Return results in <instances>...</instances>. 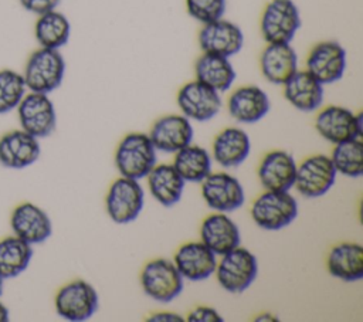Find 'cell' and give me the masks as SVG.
Here are the masks:
<instances>
[{
    "label": "cell",
    "mask_w": 363,
    "mask_h": 322,
    "mask_svg": "<svg viewBox=\"0 0 363 322\" xmlns=\"http://www.w3.org/2000/svg\"><path fill=\"white\" fill-rule=\"evenodd\" d=\"M157 150L150 142L147 133L130 132L119 142L115 150V166L121 176L140 180L156 165Z\"/></svg>",
    "instance_id": "cell-1"
},
{
    "label": "cell",
    "mask_w": 363,
    "mask_h": 322,
    "mask_svg": "<svg viewBox=\"0 0 363 322\" xmlns=\"http://www.w3.org/2000/svg\"><path fill=\"white\" fill-rule=\"evenodd\" d=\"M65 75V60L60 50L40 47L28 57L23 78L27 91L51 94L62 84Z\"/></svg>",
    "instance_id": "cell-2"
},
{
    "label": "cell",
    "mask_w": 363,
    "mask_h": 322,
    "mask_svg": "<svg viewBox=\"0 0 363 322\" xmlns=\"http://www.w3.org/2000/svg\"><path fill=\"white\" fill-rule=\"evenodd\" d=\"M220 257L214 271L220 287L230 294H241L248 289L258 275L257 257L240 245Z\"/></svg>",
    "instance_id": "cell-3"
},
{
    "label": "cell",
    "mask_w": 363,
    "mask_h": 322,
    "mask_svg": "<svg viewBox=\"0 0 363 322\" xmlns=\"http://www.w3.org/2000/svg\"><path fill=\"white\" fill-rule=\"evenodd\" d=\"M140 285L143 292L153 301L169 304L183 292L184 278L172 260L155 258L142 268Z\"/></svg>",
    "instance_id": "cell-4"
},
{
    "label": "cell",
    "mask_w": 363,
    "mask_h": 322,
    "mask_svg": "<svg viewBox=\"0 0 363 322\" xmlns=\"http://www.w3.org/2000/svg\"><path fill=\"white\" fill-rule=\"evenodd\" d=\"M298 216V203L289 191L265 190L251 206V218L264 230L277 231L288 227Z\"/></svg>",
    "instance_id": "cell-5"
},
{
    "label": "cell",
    "mask_w": 363,
    "mask_h": 322,
    "mask_svg": "<svg viewBox=\"0 0 363 322\" xmlns=\"http://www.w3.org/2000/svg\"><path fill=\"white\" fill-rule=\"evenodd\" d=\"M302 20L294 0H269L259 18V31L267 44L291 43Z\"/></svg>",
    "instance_id": "cell-6"
},
{
    "label": "cell",
    "mask_w": 363,
    "mask_h": 322,
    "mask_svg": "<svg viewBox=\"0 0 363 322\" xmlns=\"http://www.w3.org/2000/svg\"><path fill=\"white\" fill-rule=\"evenodd\" d=\"M98 305L96 289L84 279H74L62 285L54 298L57 315L69 322H82L92 318Z\"/></svg>",
    "instance_id": "cell-7"
},
{
    "label": "cell",
    "mask_w": 363,
    "mask_h": 322,
    "mask_svg": "<svg viewBox=\"0 0 363 322\" xmlns=\"http://www.w3.org/2000/svg\"><path fill=\"white\" fill-rule=\"evenodd\" d=\"M145 204V191L139 180L121 176L109 186L105 197V209L116 224H128L138 218Z\"/></svg>",
    "instance_id": "cell-8"
},
{
    "label": "cell",
    "mask_w": 363,
    "mask_h": 322,
    "mask_svg": "<svg viewBox=\"0 0 363 322\" xmlns=\"http://www.w3.org/2000/svg\"><path fill=\"white\" fill-rule=\"evenodd\" d=\"M16 109L20 128L37 139L50 136L57 128V112L48 94L27 91Z\"/></svg>",
    "instance_id": "cell-9"
},
{
    "label": "cell",
    "mask_w": 363,
    "mask_h": 322,
    "mask_svg": "<svg viewBox=\"0 0 363 322\" xmlns=\"http://www.w3.org/2000/svg\"><path fill=\"white\" fill-rule=\"evenodd\" d=\"M336 174V169L329 156L312 155L296 166L294 187L303 197H320L332 189Z\"/></svg>",
    "instance_id": "cell-10"
},
{
    "label": "cell",
    "mask_w": 363,
    "mask_h": 322,
    "mask_svg": "<svg viewBox=\"0 0 363 322\" xmlns=\"http://www.w3.org/2000/svg\"><path fill=\"white\" fill-rule=\"evenodd\" d=\"M305 70L322 85L337 82L346 71V50L333 40L316 43L306 57Z\"/></svg>",
    "instance_id": "cell-11"
},
{
    "label": "cell",
    "mask_w": 363,
    "mask_h": 322,
    "mask_svg": "<svg viewBox=\"0 0 363 322\" xmlns=\"http://www.w3.org/2000/svg\"><path fill=\"white\" fill-rule=\"evenodd\" d=\"M176 101L182 115L196 122H207L221 109L220 92L197 79L186 82L179 89Z\"/></svg>",
    "instance_id": "cell-12"
},
{
    "label": "cell",
    "mask_w": 363,
    "mask_h": 322,
    "mask_svg": "<svg viewBox=\"0 0 363 322\" xmlns=\"http://www.w3.org/2000/svg\"><path fill=\"white\" fill-rule=\"evenodd\" d=\"M362 115L353 113L350 109L339 105H329L323 108L315 121L318 133L333 145L362 138Z\"/></svg>",
    "instance_id": "cell-13"
},
{
    "label": "cell",
    "mask_w": 363,
    "mask_h": 322,
    "mask_svg": "<svg viewBox=\"0 0 363 322\" xmlns=\"http://www.w3.org/2000/svg\"><path fill=\"white\" fill-rule=\"evenodd\" d=\"M197 41L203 52L231 58L241 51L244 45V34L235 23L223 17L203 24Z\"/></svg>",
    "instance_id": "cell-14"
},
{
    "label": "cell",
    "mask_w": 363,
    "mask_h": 322,
    "mask_svg": "<svg viewBox=\"0 0 363 322\" xmlns=\"http://www.w3.org/2000/svg\"><path fill=\"white\" fill-rule=\"evenodd\" d=\"M201 196L211 210L220 213L234 211L245 201L241 183L227 172L210 173L201 182Z\"/></svg>",
    "instance_id": "cell-15"
},
{
    "label": "cell",
    "mask_w": 363,
    "mask_h": 322,
    "mask_svg": "<svg viewBox=\"0 0 363 322\" xmlns=\"http://www.w3.org/2000/svg\"><path fill=\"white\" fill-rule=\"evenodd\" d=\"M10 227L14 235L34 245L44 243L52 234L50 216L31 201L20 203L10 216Z\"/></svg>",
    "instance_id": "cell-16"
},
{
    "label": "cell",
    "mask_w": 363,
    "mask_h": 322,
    "mask_svg": "<svg viewBox=\"0 0 363 322\" xmlns=\"http://www.w3.org/2000/svg\"><path fill=\"white\" fill-rule=\"evenodd\" d=\"M147 136L156 150L176 153L193 142L194 129L184 115L170 113L155 121Z\"/></svg>",
    "instance_id": "cell-17"
},
{
    "label": "cell",
    "mask_w": 363,
    "mask_h": 322,
    "mask_svg": "<svg viewBox=\"0 0 363 322\" xmlns=\"http://www.w3.org/2000/svg\"><path fill=\"white\" fill-rule=\"evenodd\" d=\"M172 261L182 277L193 282L210 278L217 267V255L201 241L180 245Z\"/></svg>",
    "instance_id": "cell-18"
},
{
    "label": "cell",
    "mask_w": 363,
    "mask_h": 322,
    "mask_svg": "<svg viewBox=\"0 0 363 322\" xmlns=\"http://www.w3.org/2000/svg\"><path fill=\"white\" fill-rule=\"evenodd\" d=\"M230 116L240 123H257L271 109L267 92L257 85H242L231 92L227 101Z\"/></svg>",
    "instance_id": "cell-19"
},
{
    "label": "cell",
    "mask_w": 363,
    "mask_h": 322,
    "mask_svg": "<svg viewBox=\"0 0 363 322\" xmlns=\"http://www.w3.org/2000/svg\"><path fill=\"white\" fill-rule=\"evenodd\" d=\"M40 153L38 139L21 128L10 131L0 138V165L4 167H28L38 160Z\"/></svg>",
    "instance_id": "cell-20"
},
{
    "label": "cell",
    "mask_w": 363,
    "mask_h": 322,
    "mask_svg": "<svg viewBox=\"0 0 363 322\" xmlns=\"http://www.w3.org/2000/svg\"><path fill=\"white\" fill-rule=\"evenodd\" d=\"M296 166L294 156L286 150L268 152L258 166L261 186L265 190L289 191L294 187Z\"/></svg>",
    "instance_id": "cell-21"
},
{
    "label": "cell",
    "mask_w": 363,
    "mask_h": 322,
    "mask_svg": "<svg viewBox=\"0 0 363 322\" xmlns=\"http://www.w3.org/2000/svg\"><path fill=\"white\" fill-rule=\"evenodd\" d=\"M262 77L275 85H282L298 68V54L291 43H269L259 55Z\"/></svg>",
    "instance_id": "cell-22"
},
{
    "label": "cell",
    "mask_w": 363,
    "mask_h": 322,
    "mask_svg": "<svg viewBox=\"0 0 363 322\" xmlns=\"http://www.w3.org/2000/svg\"><path fill=\"white\" fill-rule=\"evenodd\" d=\"M285 99L301 112H313L323 102V85L306 70H298L284 84Z\"/></svg>",
    "instance_id": "cell-23"
},
{
    "label": "cell",
    "mask_w": 363,
    "mask_h": 322,
    "mask_svg": "<svg viewBox=\"0 0 363 322\" xmlns=\"http://www.w3.org/2000/svg\"><path fill=\"white\" fill-rule=\"evenodd\" d=\"M200 238L216 255H223L240 245L238 226L225 214L216 211L207 216L200 227Z\"/></svg>",
    "instance_id": "cell-24"
},
{
    "label": "cell",
    "mask_w": 363,
    "mask_h": 322,
    "mask_svg": "<svg viewBox=\"0 0 363 322\" xmlns=\"http://www.w3.org/2000/svg\"><path fill=\"white\" fill-rule=\"evenodd\" d=\"M251 152V140L241 128L230 126L218 132L213 142V159L225 169L238 167Z\"/></svg>",
    "instance_id": "cell-25"
},
{
    "label": "cell",
    "mask_w": 363,
    "mask_h": 322,
    "mask_svg": "<svg viewBox=\"0 0 363 322\" xmlns=\"http://www.w3.org/2000/svg\"><path fill=\"white\" fill-rule=\"evenodd\" d=\"M332 277L343 282H356L363 277V247L359 243H340L332 247L326 260Z\"/></svg>",
    "instance_id": "cell-26"
},
{
    "label": "cell",
    "mask_w": 363,
    "mask_h": 322,
    "mask_svg": "<svg viewBox=\"0 0 363 322\" xmlns=\"http://www.w3.org/2000/svg\"><path fill=\"white\" fill-rule=\"evenodd\" d=\"M196 79L216 89L217 92L228 91L237 77L230 58L216 54L203 52L194 64Z\"/></svg>",
    "instance_id": "cell-27"
},
{
    "label": "cell",
    "mask_w": 363,
    "mask_h": 322,
    "mask_svg": "<svg viewBox=\"0 0 363 322\" xmlns=\"http://www.w3.org/2000/svg\"><path fill=\"white\" fill-rule=\"evenodd\" d=\"M146 179L149 191L159 204L172 207L180 201L186 182L172 165H155Z\"/></svg>",
    "instance_id": "cell-28"
},
{
    "label": "cell",
    "mask_w": 363,
    "mask_h": 322,
    "mask_svg": "<svg viewBox=\"0 0 363 322\" xmlns=\"http://www.w3.org/2000/svg\"><path fill=\"white\" fill-rule=\"evenodd\" d=\"M71 35V23L57 9L40 14L34 24V37L40 47L60 50Z\"/></svg>",
    "instance_id": "cell-29"
},
{
    "label": "cell",
    "mask_w": 363,
    "mask_h": 322,
    "mask_svg": "<svg viewBox=\"0 0 363 322\" xmlns=\"http://www.w3.org/2000/svg\"><path fill=\"white\" fill-rule=\"evenodd\" d=\"M211 155L193 143L177 150L172 163L180 177L190 183H201L211 173Z\"/></svg>",
    "instance_id": "cell-30"
},
{
    "label": "cell",
    "mask_w": 363,
    "mask_h": 322,
    "mask_svg": "<svg viewBox=\"0 0 363 322\" xmlns=\"http://www.w3.org/2000/svg\"><path fill=\"white\" fill-rule=\"evenodd\" d=\"M33 258V245L18 238L7 235L0 240V277L14 278L24 272Z\"/></svg>",
    "instance_id": "cell-31"
},
{
    "label": "cell",
    "mask_w": 363,
    "mask_h": 322,
    "mask_svg": "<svg viewBox=\"0 0 363 322\" xmlns=\"http://www.w3.org/2000/svg\"><path fill=\"white\" fill-rule=\"evenodd\" d=\"M329 157L336 169V173H340L350 179L360 177L363 173L362 138H354V139L336 143Z\"/></svg>",
    "instance_id": "cell-32"
},
{
    "label": "cell",
    "mask_w": 363,
    "mask_h": 322,
    "mask_svg": "<svg viewBox=\"0 0 363 322\" xmlns=\"http://www.w3.org/2000/svg\"><path fill=\"white\" fill-rule=\"evenodd\" d=\"M26 92L23 74L10 68L0 70V115L14 111Z\"/></svg>",
    "instance_id": "cell-33"
},
{
    "label": "cell",
    "mask_w": 363,
    "mask_h": 322,
    "mask_svg": "<svg viewBox=\"0 0 363 322\" xmlns=\"http://www.w3.org/2000/svg\"><path fill=\"white\" fill-rule=\"evenodd\" d=\"M187 14L201 24L224 17L227 0H184Z\"/></svg>",
    "instance_id": "cell-34"
},
{
    "label": "cell",
    "mask_w": 363,
    "mask_h": 322,
    "mask_svg": "<svg viewBox=\"0 0 363 322\" xmlns=\"http://www.w3.org/2000/svg\"><path fill=\"white\" fill-rule=\"evenodd\" d=\"M187 321L190 322H223V316L211 306L200 305L189 312Z\"/></svg>",
    "instance_id": "cell-35"
},
{
    "label": "cell",
    "mask_w": 363,
    "mask_h": 322,
    "mask_svg": "<svg viewBox=\"0 0 363 322\" xmlns=\"http://www.w3.org/2000/svg\"><path fill=\"white\" fill-rule=\"evenodd\" d=\"M21 7L33 14H44L58 7L61 0H18Z\"/></svg>",
    "instance_id": "cell-36"
},
{
    "label": "cell",
    "mask_w": 363,
    "mask_h": 322,
    "mask_svg": "<svg viewBox=\"0 0 363 322\" xmlns=\"http://www.w3.org/2000/svg\"><path fill=\"white\" fill-rule=\"evenodd\" d=\"M150 322H176L183 321V318L174 312H156L147 318Z\"/></svg>",
    "instance_id": "cell-37"
},
{
    "label": "cell",
    "mask_w": 363,
    "mask_h": 322,
    "mask_svg": "<svg viewBox=\"0 0 363 322\" xmlns=\"http://www.w3.org/2000/svg\"><path fill=\"white\" fill-rule=\"evenodd\" d=\"M9 318H10L9 309H7V306L0 301V322H7Z\"/></svg>",
    "instance_id": "cell-38"
},
{
    "label": "cell",
    "mask_w": 363,
    "mask_h": 322,
    "mask_svg": "<svg viewBox=\"0 0 363 322\" xmlns=\"http://www.w3.org/2000/svg\"><path fill=\"white\" fill-rule=\"evenodd\" d=\"M255 321H277V318L272 316V313H259V316H257Z\"/></svg>",
    "instance_id": "cell-39"
},
{
    "label": "cell",
    "mask_w": 363,
    "mask_h": 322,
    "mask_svg": "<svg viewBox=\"0 0 363 322\" xmlns=\"http://www.w3.org/2000/svg\"><path fill=\"white\" fill-rule=\"evenodd\" d=\"M3 285H4V279L0 277V295H1V292H3Z\"/></svg>",
    "instance_id": "cell-40"
}]
</instances>
